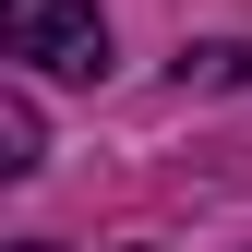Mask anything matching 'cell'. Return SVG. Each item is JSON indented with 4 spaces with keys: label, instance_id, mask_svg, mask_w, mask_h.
<instances>
[{
    "label": "cell",
    "instance_id": "cell-4",
    "mask_svg": "<svg viewBox=\"0 0 252 252\" xmlns=\"http://www.w3.org/2000/svg\"><path fill=\"white\" fill-rule=\"evenodd\" d=\"M12 252H48V240H12Z\"/></svg>",
    "mask_w": 252,
    "mask_h": 252
},
{
    "label": "cell",
    "instance_id": "cell-3",
    "mask_svg": "<svg viewBox=\"0 0 252 252\" xmlns=\"http://www.w3.org/2000/svg\"><path fill=\"white\" fill-rule=\"evenodd\" d=\"M252 48H180V84H240Z\"/></svg>",
    "mask_w": 252,
    "mask_h": 252
},
{
    "label": "cell",
    "instance_id": "cell-2",
    "mask_svg": "<svg viewBox=\"0 0 252 252\" xmlns=\"http://www.w3.org/2000/svg\"><path fill=\"white\" fill-rule=\"evenodd\" d=\"M0 168H48V120H36V96H24V84H12V96H0Z\"/></svg>",
    "mask_w": 252,
    "mask_h": 252
},
{
    "label": "cell",
    "instance_id": "cell-1",
    "mask_svg": "<svg viewBox=\"0 0 252 252\" xmlns=\"http://www.w3.org/2000/svg\"><path fill=\"white\" fill-rule=\"evenodd\" d=\"M0 60L60 72V84H96L108 72V12L96 0H0Z\"/></svg>",
    "mask_w": 252,
    "mask_h": 252
}]
</instances>
